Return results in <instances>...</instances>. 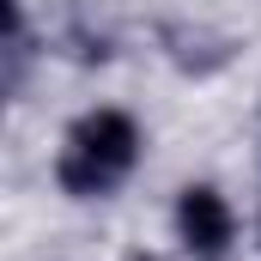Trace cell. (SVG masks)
<instances>
[{"instance_id": "cell-1", "label": "cell", "mask_w": 261, "mask_h": 261, "mask_svg": "<svg viewBox=\"0 0 261 261\" xmlns=\"http://www.w3.org/2000/svg\"><path fill=\"white\" fill-rule=\"evenodd\" d=\"M134 158H140V128H134V116H122V110H91V116L73 122L55 176H61L67 195L91 200V195H110V189L134 170Z\"/></svg>"}, {"instance_id": "cell-2", "label": "cell", "mask_w": 261, "mask_h": 261, "mask_svg": "<svg viewBox=\"0 0 261 261\" xmlns=\"http://www.w3.org/2000/svg\"><path fill=\"white\" fill-rule=\"evenodd\" d=\"M176 231H182V243L200 261H219L231 249L237 219H231V206H225L219 189H182V200H176Z\"/></svg>"}]
</instances>
